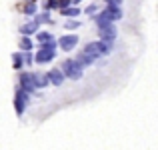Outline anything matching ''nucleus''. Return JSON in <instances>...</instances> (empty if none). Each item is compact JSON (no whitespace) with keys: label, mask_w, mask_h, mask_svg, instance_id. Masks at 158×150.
Returning <instances> with one entry per match:
<instances>
[{"label":"nucleus","mask_w":158,"mask_h":150,"mask_svg":"<svg viewBox=\"0 0 158 150\" xmlns=\"http://www.w3.org/2000/svg\"><path fill=\"white\" fill-rule=\"evenodd\" d=\"M62 72H64V76L76 80V78L82 76V66L78 64L76 60H64L62 62Z\"/></svg>","instance_id":"nucleus-1"},{"label":"nucleus","mask_w":158,"mask_h":150,"mask_svg":"<svg viewBox=\"0 0 158 150\" xmlns=\"http://www.w3.org/2000/svg\"><path fill=\"white\" fill-rule=\"evenodd\" d=\"M20 88L26 90L28 94L36 88V84H34V72H22V74H20Z\"/></svg>","instance_id":"nucleus-2"},{"label":"nucleus","mask_w":158,"mask_h":150,"mask_svg":"<svg viewBox=\"0 0 158 150\" xmlns=\"http://www.w3.org/2000/svg\"><path fill=\"white\" fill-rule=\"evenodd\" d=\"M26 102H28V92H26V90H22V88H18V90H16V102H14L16 112H18V114H22V112H24Z\"/></svg>","instance_id":"nucleus-3"},{"label":"nucleus","mask_w":158,"mask_h":150,"mask_svg":"<svg viewBox=\"0 0 158 150\" xmlns=\"http://www.w3.org/2000/svg\"><path fill=\"white\" fill-rule=\"evenodd\" d=\"M76 42H78V36L76 34H68V36H62L58 44H60L62 50H72L74 46H76Z\"/></svg>","instance_id":"nucleus-4"},{"label":"nucleus","mask_w":158,"mask_h":150,"mask_svg":"<svg viewBox=\"0 0 158 150\" xmlns=\"http://www.w3.org/2000/svg\"><path fill=\"white\" fill-rule=\"evenodd\" d=\"M48 80H50L54 86H60L62 82H64V72L58 70V68H52L50 72H48Z\"/></svg>","instance_id":"nucleus-5"},{"label":"nucleus","mask_w":158,"mask_h":150,"mask_svg":"<svg viewBox=\"0 0 158 150\" xmlns=\"http://www.w3.org/2000/svg\"><path fill=\"white\" fill-rule=\"evenodd\" d=\"M94 22L98 24V28L110 26V24H112V18H110V14H108V10H104L102 14H98V16H94Z\"/></svg>","instance_id":"nucleus-6"},{"label":"nucleus","mask_w":158,"mask_h":150,"mask_svg":"<svg viewBox=\"0 0 158 150\" xmlns=\"http://www.w3.org/2000/svg\"><path fill=\"white\" fill-rule=\"evenodd\" d=\"M116 38V30L114 26H106V28H100V40H104V42H112V40Z\"/></svg>","instance_id":"nucleus-7"},{"label":"nucleus","mask_w":158,"mask_h":150,"mask_svg":"<svg viewBox=\"0 0 158 150\" xmlns=\"http://www.w3.org/2000/svg\"><path fill=\"white\" fill-rule=\"evenodd\" d=\"M84 52H86V54H90V56H92V58H96V56H102V50H100V42H90V44H86Z\"/></svg>","instance_id":"nucleus-8"},{"label":"nucleus","mask_w":158,"mask_h":150,"mask_svg":"<svg viewBox=\"0 0 158 150\" xmlns=\"http://www.w3.org/2000/svg\"><path fill=\"white\" fill-rule=\"evenodd\" d=\"M34 84H36V88H44V86H48V84H50V80H48V74L36 72V74H34Z\"/></svg>","instance_id":"nucleus-9"},{"label":"nucleus","mask_w":158,"mask_h":150,"mask_svg":"<svg viewBox=\"0 0 158 150\" xmlns=\"http://www.w3.org/2000/svg\"><path fill=\"white\" fill-rule=\"evenodd\" d=\"M76 62H78L80 66H90V64L94 62V58L90 56V54H86V52H80V54L76 56Z\"/></svg>","instance_id":"nucleus-10"},{"label":"nucleus","mask_w":158,"mask_h":150,"mask_svg":"<svg viewBox=\"0 0 158 150\" xmlns=\"http://www.w3.org/2000/svg\"><path fill=\"white\" fill-rule=\"evenodd\" d=\"M38 30V22H30V24H24V26H20V32L22 34H32V32H36Z\"/></svg>","instance_id":"nucleus-11"},{"label":"nucleus","mask_w":158,"mask_h":150,"mask_svg":"<svg viewBox=\"0 0 158 150\" xmlns=\"http://www.w3.org/2000/svg\"><path fill=\"white\" fill-rule=\"evenodd\" d=\"M38 42L40 44H48V42H54V38H52L50 32H38Z\"/></svg>","instance_id":"nucleus-12"},{"label":"nucleus","mask_w":158,"mask_h":150,"mask_svg":"<svg viewBox=\"0 0 158 150\" xmlns=\"http://www.w3.org/2000/svg\"><path fill=\"white\" fill-rule=\"evenodd\" d=\"M20 48H22L24 52H28V50L32 48V42H30V38H26V36H24V38H20Z\"/></svg>","instance_id":"nucleus-13"},{"label":"nucleus","mask_w":158,"mask_h":150,"mask_svg":"<svg viewBox=\"0 0 158 150\" xmlns=\"http://www.w3.org/2000/svg\"><path fill=\"white\" fill-rule=\"evenodd\" d=\"M12 60H14V68H16V70H20V68H22V60H24V58H22V54H18V52H16L14 56H12Z\"/></svg>","instance_id":"nucleus-14"},{"label":"nucleus","mask_w":158,"mask_h":150,"mask_svg":"<svg viewBox=\"0 0 158 150\" xmlns=\"http://www.w3.org/2000/svg\"><path fill=\"white\" fill-rule=\"evenodd\" d=\"M62 14L64 16H78L80 10H78V8H62Z\"/></svg>","instance_id":"nucleus-15"},{"label":"nucleus","mask_w":158,"mask_h":150,"mask_svg":"<svg viewBox=\"0 0 158 150\" xmlns=\"http://www.w3.org/2000/svg\"><path fill=\"white\" fill-rule=\"evenodd\" d=\"M36 22H52V20H50V14H48V12L38 14V16H36Z\"/></svg>","instance_id":"nucleus-16"},{"label":"nucleus","mask_w":158,"mask_h":150,"mask_svg":"<svg viewBox=\"0 0 158 150\" xmlns=\"http://www.w3.org/2000/svg\"><path fill=\"white\" fill-rule=\"evenodd\" d=\"M24 12H26V14H34L36 12V4H26V6H24Z\"/></svg>","instance_id":"nucleus-17"},{"label":"nucleus","mask_w":158,"mask_h":150,"mask_svg":"<svg viewBox=\"0 0 158 150\" xmlns=\"http://www.w3.org/2000/svg\"><path fill=\"white\" fill-rule=\"evenodd\" d=\"M64 26L66 28H78V26H80V22H78V20H76V22H74V20H70V22H66Z\"/></svg>","instance_id":"nucleus-18"},{"label":"nucleus","mask_w":158,"mask_h":150,"mask_svg":"<svg viewBox=\"0 0 158 150\" xmlns=\"http://www.w3.org/2000/svg\"><path fill=\"white\" fill-rule=\"evenodd\" d=\"M22 58H24V62H26V64H30V62H32V54L30 52H24Z\"/></svg>","instance_id":"nucleus-19"},{"label":"nucleus","mask_w":158,"mask_h":150,"mask_svg":"<svg viewBox=\"0 0 158 150\" xmlns=\"http://www.w3.org/2000/svg\"><path fill=\"white\" fill-rule=\"evenodd\" d=\"M106 2H108V6H120L122 0H106Z\"/></svg>","instance_id":"nucleus-20"},{"label":"nucleus","mask_w":158,"mask_h":150,"mask_svg":"<svg viewBox=\"0 0 158 150\" xmlns=\"http://www.w3.org/2000/svg\"><path fill=\"white\" fill-rule=\"evenodd\" d=\"M94 12H96V6H94V4H92V6H88V8H86V14H94Z\"/></svg>","instance_id":"nucleus-21"}]
</instances>
